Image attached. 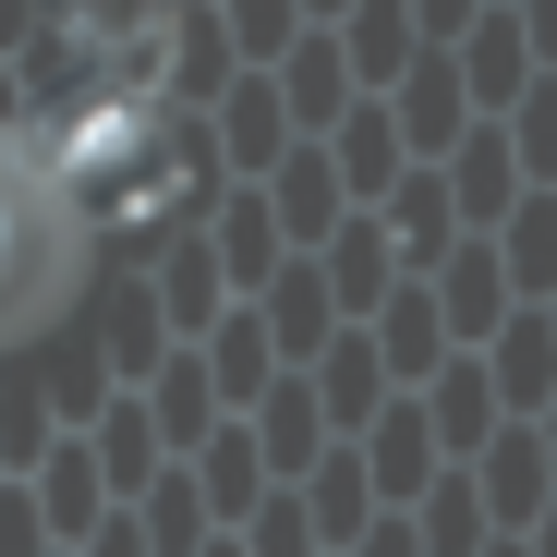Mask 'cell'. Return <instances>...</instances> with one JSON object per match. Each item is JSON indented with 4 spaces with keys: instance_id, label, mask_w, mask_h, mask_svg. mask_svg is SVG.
<instances>
[{
    "instance_id": "6da1fadb",
    "label": "cell",
    "mask_w": 557,
    "mask_h": 557,
    "mask_svg": "<svg viewBox=\"0 0 557 557\" xmlns=\"http://www.w3.org/2000/svg\"><path fill=\"white\" fill-rule=\"evenodd\" d=\"M61 267H73V207H61L49 158L0 134V327L37 315V304L61 292Z\"/></svg>"
}]
</instances>
